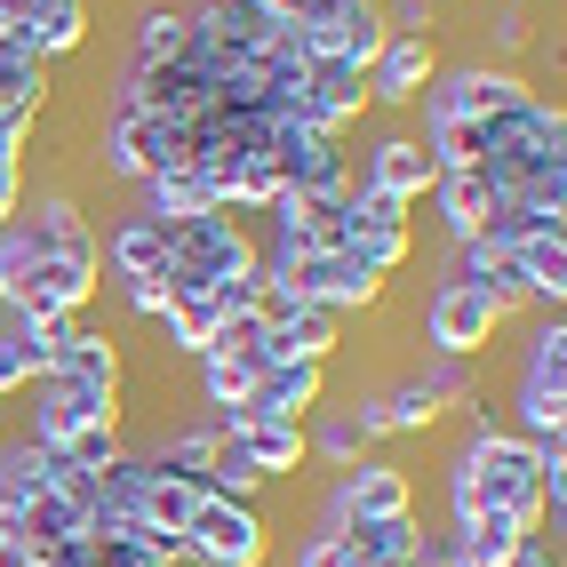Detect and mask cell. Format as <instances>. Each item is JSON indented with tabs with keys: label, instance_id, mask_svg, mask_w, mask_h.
<instances>
[{
	"label": "cell",
	"instance_id": "obj_35",
	"mask_svg": "<svg viewBox=\"0 0 567 567\" xmlns=\"http://www.w3.org/2000/svg\"><path fill=\"white\" fill-rule=\"evenodd\" d=\"M504 567H567V559H559V536H527Z\"/></svg>",
	"mask_w": 567,
	"mask_h": 567
},
{
	"label": "cell",
	"instance_id": "obj_6",
	"mask_svg": "<svg viewBox=\"0 0 567 567\" xmlns=\"http://www.w3.org/2000/svg\"><path fill=\"white\" fill-rule=\"evenodd\" d=\"M392 512H415V480H408V464H392V456H360V464H344V472L328 480V496H320L312 519H328V527H360V519H392Z\"/></svg>",
	"mask_w": 567,
	"mask_h": 567
},
{
	"label": "cell",
	"instance_id": "obj_31",
	"mask_svg": "<svg viewBox=\"0 0 567 567\" xmlns=\"http://www.w3.org/2000/svg\"><path fill=\"white\" fill-rule=\"evenodd\" d=\"M32 384V360H24V336H17V312L0 305V400H17Z\"/></svg>",
	"mask_w": 567,
	"mask_h": 567
},
{
	"label": "cell",
	"instance_id": "obj_32",
	"mask_svg": "<svg viewBox=\"0 0 567 567\" xmlns=\"http://www.w3.org/2000/svg\"><path fill=\"white\" fill-rule=\"evenodd\" d=\"M121 305H128L136 320L161 328V312H168V280H121Z\"/></svg>",
	"mask_w": 567,
	"mask_h": 567
},
{
	"label": "cell",
	"instance_id": "obj_37",
	"mask_svg": "<svg viewBox=\"0 0 567 567\" xmlns=\"http://www.w3.org/2000/svg\"><path fill=\"white\" fill-rule=\"evenodd\" d=\"M32 559H41L32 544H17V536H0V567H32Z\"/></svg>",
	"mask_w": 567,
	"mask_h": 567
},
{
	"label": "cell",
	"instance_id": "obj_36",
	"mask_svg": "<svg viewBox=\"0 0 567 567\" xmlns=\"http://www.w3.org/2000/svg\"><path fill=\"white\" fill-rule=\"evenodd\" d=\"M32 567H89V544H56V551H41Z\"/></svg>",
	"mask_w": 567,
	"mask_h": 567
},
{
	"label": "cell",
	"instance_id": "obj_15",
	"mask_svg": "<svg viewBox=\"0 0 567 567\" xmlns=\"http://www.w3.org/2000/svg\"><path fill=\"white\" fill-rule=\"evenodd\" d=\"M240 408H248V415H288V424H305L312 408H328V368H312V360H280V368H264L256 384H248Z\"/></svg>",
	"mask_w": 567,
	"mask_h": 567
},
{
	"label": "cell",
	"instance_id": "obj_9",
	"mask_svg": "<svg viewBox=\"0 0 567 567\" xmlns=\"http://www.w3.org/2000/svg\"><path fill=\"white\" fill-rule=\"evenodd\" d=\"M440 72V41H415V32H392L384 56L368 64V112H415L424 81Z\"/></svg>",
	"mask_w": 567,
	"mask_h": 567
},
{
	"label": "cell",
	"instance_id": "obj_24",
	"mask_svg": "<svg viewBox=\"0 0 567 567\" xmlns=\"http://www.w3.org/2000/svg\"><path fill=\"white\" fill-rule=\"evenodd\" d=\"M216 328H224L216 296H168V312H161V344H168L176 360H200V352L216 344Z\"/></svg>",
	"mask_w": 567,
	"mask_h": 567
},
{
	"label": "cell",
	"instance_id": "obj_26",
	"mask_svg": "<svg viewBox=\"0 0 567 567\" xmlns=\"http://www.w3.org/2000/svg\"><path fill=\"white\" fill-rule=\"evenodd\" d=\"M415 384H424L440 408H472L487 384H480V368L472 360H447V352H424V360H415Z\"/></svg>",
	"mask_w": 567,
	"mask_h": 567
},
{
	"label": "cell",
	"instance_id": "obj_12",
	"mask_svg": "<svg viewBox=\"0 0 567 567\" xmlns=\"http://www.w3.org/2000/svg\"><path fill=\"white\" fill-rule=\"evenodd\" d=\"M96 240H104V272L112 280H161L168 272V224L144 216V208H121Z\"/></svg>",
	"mask_w": 567,
	"mask_h": 567
},
{
	"label": "cell",
	"instance_id": "obj_11",
	"mask_svg": "<svg viewBox=\"0 0 567 567\" xmlns=\"http://www.w3.org/2000/svg\"><path fill=\"white\" fill-rule=\"evenodd\" d=\"M96 288H104V272H89V264H64V256H41V264H32V280L9 296V305L32 312V320H89Z\"/></svg>",
	"mask_w": 567,
	"mask_h": 567
},
{
	"label": "cell",
	"instance_id": "obj_27",
	"mask_svg": "<svg viewBox=\"0 0 567 567\" xmlns=\"http://www.w3.org/2000/svg\"><path fill=\"white\" fill-rule=\"evenodd\" d=\"M384 415H392V440H415V432H440L447 408L415 384V375H392V384H384Z\"/></svg>",
	"mask_w": 567,
	"mask_h": 567
},
{
	"label": "cell",
	"instance_id": "obj_22",
	"mask_svg": "<svg viewBox=\"0 0 567 567\" xmlns=\"http://www.w3.org/2000/svg\"><path fill=\"white\" fill-rule=\"evenodd\" d=\"M176 56H193V17H184V0H153L136 17L128 64H176Z\"/></svg>",
	"mask_w": 567,
	"mask_h": 567
},
{
	"label": "cell",
	"instance_id": "obj_8",
	"mask_svg": "<svg viewBox=\"0 0 567 567\" xmlns=\"http://www.w3.org/2000/svg\"><path fill=\"white\" fill-rule=\"evenodd\" d=\"M352 176L368 184V193H392V200H408V208H424L440 161L424 153V136H415V128H375L360 153H352Z\"/></svg>",
	"mask_w": 567,
	"mask_h": 567
},
{
	"label": "cell",
	"instance_id": "obj_13",
	"mask_svg": "<svg viewBox=\"0 0 567 567\" xmlns=\"http://www.w3.org/2000/svg\"><path fill=\"white\" fill-rule=\"evenodd\" d=\"M424 200L440 216V248H456V240H472L487 224V208H496L504 193H496V176H487V168H440Z\"/></svg>",
	"mask_w": 567,
	"mask_h": 567
},
{
	"label": "cell",
	"instance_id": "obj_25",
	"mask_svg": "<svg viewBox=\"0 0 567 567\" xmlns=\"http://www.w3.org/2000/svg\"><path fill=\"white\" fill-rule=\"evenodd\" d=\"M200 512V487L193 480H168V472H144V519L161 527V536H184Z\"/></svg>",
	"mask_w": 567,
	"mask_h": 567
},
{
	"label": "cell",
	"instance_id": "obj_5",
	"mask_svg": "<svg viewBox=\"0 0 567 567\" xmlns=\"http://www.w3.org/2000/svg\"><path fill=\"white\" fill-rule=\"evenodd\" d=\"M24 400V424L41 447H64L81 424H128V400L121 392H89V384H72V375H32V384L17 392Z\"/></svg>",
	"mask_w": 567,
	"mask_h": 567
},
{
	"label": "cell",
	"instance_id": "obj_10",
	"mask_svg": "<svg viewBox=\"0 0 567 567\" xmlns=\"http://www.w3.org/2000/svg\"><path fill=\"white\" fill-rule=\"evenodd\" d=\"M216 424H224V440H233L264 480H296V472L312 464V456H305V424H288V415H248V408H233V415H216Z\"/></svg>",
	"mask_w": 567,
	"mask_h": 567
},
{
	"label": "cell",
	"instance_id": "obj_7",
	"mask_svg": "<svg viewBox=\"0 0 567 567\" xmlns=\"http://www.w3.org/2000/svg\"><path fill=\"white\" fill-rule=\"evenodd\" d=\"M272 280H288L296 296H305V305H328V312H375L392 296V280L375 272V264H360L352 248H328V256H296L288 272H272Z\"/></svg>",
	"mask_w": 567,
	"mask_h": 567
},
{
	"label": "cell",
	"instance_id": "obj_14",
	"mask_svg": "<svg viewBox=\"0 0 567 567\" xmlns=\"http://www.w3.org/2000/svg\"><path fill=\"white\" fill-rule=\"evenodd\" d=\"M89 24H96V0H24L17 49L41 56V64H64V56L89 49Z\"/></svg>",
	"mask_w": 567,
	"mask_h": 567
},
{
	"label": "cell",
	"instance_id": "obj_21",
	"mask_svg": "<svg viewBox=\"0 0 567 567\" xmlns=\"http://www.w3.org/2000/svg\"><path fill=\"white\" fill-rule=\"evenodd\" d=\"M512 272H519V288H527V305H536V312H567V233L519 240L512 248Z\"/></svg>",
	"mask_w": 567,
	"mask_h": 567
},
{
	"label": "cell",
	"instance_id": "obj_19",
	"mask_svg": "<svg viewBox=\"0 0 567 567\" xmlns=\"http://www.w3.org/2000/svg\"><path fill=\"white\" fill-rule=\"evenodd\" d=\"M264 352L280 360H312V368H336V352H344V312H328V305H305L296 320H280L272 336H264Z\"/></svg>",
	"mask_w": 567,
	"mask_h": 567
},
{
	"label": "cell",
	"instance_id": "obj_34",
	"mask_svg": "<svg viewBox=\"0 0 567 567\" xmlns=\"http://www.w3.org/2000/svg\"><path fill=\"white\" fill-rule=\"evenodd\" d=\"M24 193H32V168H24V161H9V168H0V224H17Z\"/></svg>",
	"mask_w": 567,
	"mask_h": 567
},
{
	"label": "cell",
	"instance_id": "obj_1",
	"mask_svg": "<svg viewBox=\"0 0 567 567\" xmlns=\"http://www.w3.org/2000/svg\"><path fill=\"white\" fill-rule=\"evenodd\" d=\"M264 272V248H256V224L233 208H208L193 224H168V296H216L224 280H248Z\"/></svg>",
	"mask_w": 567,
	"mask_h": 567
},
{
	"label": "cell",
	"instance_id": "obj_33",
	"mask_svg": "<svg viewBox=\"0 0 567 567\" xmlns=\"http://www.w3.org/2000/svg\"><path fill=\"white\" fill-rule=\"evenodd\" d=\"M89 567H161L144 544H128V536H104V544H89Z\"/></svg>",
	"mask_w": 567,
	"mask_h": 567
},
{
	"label": "cell",
	"instance_id": "obj_29",
	"mask_svg": "<svg viewBox=\"0 0 567 567\" xmlns=\"http://www.w3.org/2000/svg\"><path fill=\"white\" fill-rule=\"evenodd\" d=\"M200 487H208V496H224V504H264V487H272V480H264V472H256V464L240 456V447H233V440H224Z\"/></svg>",
	"mask_w": 567,
	"mask_h": 567
},
{
	"label": "cell",
	"instance_id": "obj_28",
	"mask_svg": "<svg viewBox=\"0 0 567 567\" xmlns=\"http://www.w3.org/2000/svg\"><path fill=\"white\" fill-rule=\"evenodd\" d=\"M480 56H496V64H519L527 56V41H536V9H527V0H496V17L480 24Z\"/></svg>",
	"mask_w": 567,
	"mask_h": 567
},
{
	"label": "cell",
	"instance_id": "obj_23",
	"mask_svg": "<svg viewBox=\"0 0 567 567\" xmlns=\"http://www.w3.org/2000/svg\"><path fill=\"white\" fill-rule=\"evenodd\" d=\"M424 512H392V519H360V527H344V544L360 551V559H424Z\"/></svg>",
	"mask_w": 567,
	"mask_h": 567
},
{
	"label": "cell",
	"instance_id": "obj_2",
	"mask_svg": "<svg viewBox=\"0 0 567 567\" xmlns=\"http://www.w3.org/2000/svg\"><path fill=\"white\" fill-rule=\"evenodd\" d=\"M536 81L519 64H496V56H440V72L415 96V121H496V112L527 104Z\"/></svg>",
	"mask_w": 567,
	"mask_h": 567
},
{
	"label": "cell",
	"instance_id": "obj_3",
	"mask_svg": "<svg viewBox=\"0 0 567 567\" xmlns=\"http://www.w3.org/2000/svg\"><path fill=\"white\" fill-rule=\"evenodd\" d=\"M184 567H272V519H264V504L200 496L193 527H184Z\"/></svg>",
	"mask_w": 567,
	"mask_h": 567
},
{
	"label": "cell",
	"instance_id": "obj_16",
	"mask_svg": "<svg viewBox=\"0 0 567 567\" xmlns=\"http://www.w3.org/2000/svg\"><path fill=\"white\" fill-rule=\"evenodd\" d=\"M49 375H72V384H89V392H121V400H128V344H121L112 328H89V320H81Z\"/></svg>",
	"mask_w": 567,
	"mask_h": 567
},
{
	"label": "cell",
	"instance_id": "obj_18",
	"mask_svg": "<svg viewBox=\"0 0 567 567\" xmlns=\"http://www.w3.org/2000/svg\"><path fill=\"white\" fill-rule=\"evenodd\" d=\"M216 447H224V424L216 415H200V424H184V432H161V440H144L136 456H144V472H168V480H208V464H216ZM208 496V487H200Z\"/></svg>",
	"mask_w": 567,
	"mask_h": 567
},
{
	"label": "cell",
	"instance_id": "obj_20",
	"mask_svg": "<svg viewBox=\"0 0 567 567\" xmlns=\"http://www.w3.org/2000/svg\"><path fill=\"white\" fill-rule=\"evenodd\" d=\"M136 208L161 216V224H193V216H208V208H224V200H216V184H208L200 168H153V176L136 184Z\"/></svg>",
	"mask_w": 567,
	"mask_h": 567
},
{
	"label": "cell",
	"instance_id": "obj_4",
	"mask_svg": "<svg viewBox=\"0 0 567 567\" xmlns=\"http://www.w3.org/2000/svg\"><path fill=\"white\" fill-rule=\"evenodd\" d=\"M415 328H424V352L480 360V352L504 336V305H496V296H480V288H464V280H432V296H424V312H415Z\"/></svg>",
	"mask_w": 567,
	"mask_h": 567
},
{
	"label": "cell",
	"instance_id": "obj_17",
	"mask_svg": "<svg viewBox=\"0 0 567 567\" xmlns=\"http://www.w3.org/2000/svg\"><path fill=\"white\" fill-rule=\"evenodd\" d=\"M328 56L336 64H352V72H368L375 56H384V41H392V24H384V0H328Z\"/></svg>",
	"mask_w": 567,
	"mask_h": 567
},
{
	"label": "cell",
	"instance_id": "obj_30",
	"mask_svg": "<svg viewBox=\"0 0 567 567\" xmlns=\"http://www.w3.org/2000/svg\"><path fill=\"white\" fill-rule=\"evenodd\" d=\"M64 464H81V472H104V464H121L128 456V424H81L64 447H56Z\"/></svg>",
	"mask_w": 567,
	"mask_h": 567
}]
</instances>
